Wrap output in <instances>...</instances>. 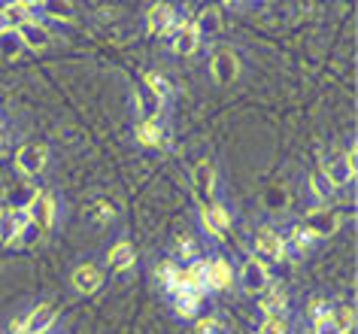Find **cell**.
I'll use <instances>...</instances> for the list:
<instances>
[{
  "label": "cell",
  "instance_id": "obj_1",
  "mask_svg": "<svg viewBox=\"0 0 358 334\" xmlns=\"http://www.w3.org/2000/svg\"><path fill=\"white\" fill-rule=\"evenodd\" d=\"M31 228V213L24 207H3L0 210V243H15Z\"/></svg>",
  "mask_w": 358,
  "mask_h": 334
},
{
  "label": "cell",
  "instance_id": "obj_2",
  "mask_svg": "<svg viewBox=\"0 0 358 334\" xmlns=\"http://www.w3.org/2000/svg\"><path fill=\"white\" fill-rule=\"evenodd\" d=\"M46 161H49V146L46 143H24V146L15 152V167L28 176H37L46 170Z\"/></svg>",
  "mask_w": 358,
  "mask_h": 334
},
{
  "label": "cell",
  "instance_id": "obj_3",
  "mask_svg": "<svg viewBox=\"0 0 358 334\" xmlns=\"http://www.w3.org/2000/svg\"><path fill=\"white\" fill-rule=\"evenodd\" d=\"M201 46V25L185 19L176 25V31L170 34V49H173V55H194Z\"/></svg>",
  "mask_w": 358,
  "mask_h": 334
},
{
  "label": "cell",
  "instance_id": "obj_4",
  "mask_svg": "<svg viewBox=\"0 0 358 334\" xmlns=\"http://www.w3.org/2000/svg\"><path fill=\"white\" fill-rule=\"evenodd\" d=\"M325 183L328 186H349L355 179V146L346 152V155H337V158H331L328 161V167H325Z\"/></svg>",
  "mask_w": 358,
  "mask_h": 334
},
{
  "label": "cell",
  "instance_id": "obj_5",
  "mask_svg": "<svg viewBox=\"0 0 358 334\" xmlns=\"http://www.w3.org/2000/svg\"><path fill=\"white\" fill-rule=\"evenodd\" d=\"M303 228L313 234V240L316 237H331V234H337V228H340V216H337V210H331V207H319V210H313L307 216Z\"/></svg>",
  "mask_w": 358,
  "mask_h": 334
},
{
  "label": "cell",
  "instance_id": "obj_6",
  "mask_svg": "<svg viewBox=\"0 0 358 334\" xmlns=\"http://www.w3.org/2000/svg\"><path fill=\"white\" fill-rule=\"evenodd\" d=\"M146 28L152 37H170L176 31V10L167 4H158L152 6L149 15H146Z\"/></svg>",
  "mask_w": 358,
  "mask_h": 334
},
{
  "label": "cell",
  "instance_id": "obj_7",
  "mask_svg": "<svg viewBox=\"0 0 358 334\" xmlns=\"http://www.w3.org/2000/svg\"><path fill=\"white\" fill-rule=\"evenodd\" d=\"M201 225H203V231H207L210 237L222 240L228 234V228H231V213L222 204H210V207H203L201 210Z\"/></svg>",
  "mask_w": 358,
  "mask_h": 334
},
{
  "label": "cell",
  "instance_id": "obj_8",
  "mask_svg": "<svg viewBox=\"0 0 358 334\" xmlns=\"http://www.w3.org/2000/svg\"><path fill=\"white\" fill-rule=\"evenodd\" d=\"M240 283H243L249 295H262V292H267V286H271V274H267V267L258 258H249L243 270H240Z\"/></svg>",
  "mask_w": 358,
  "mask_h": 334
},
{
  "label": "cell",
  "instance_id": "obj_9",
  "mask_svg": "<svg viewBox=\"0 0 358 334\" xmlns=\"http://www.w3.org/2000/svg\"><path fill=\"white\" fill-rule=\"evenodd\" d=\"M24 210L31 213V222L37 225L40 231H49L52 222H55V201L46 195V192H37L31 197V204L24 207Z\"/></svg>",
  "mask_w": 358,
  "mask_h": 334
},
{
  "label": "cell",
  "instance_id": "obj_10",
  "mask_svg": "<svg viewBox=\"0 0 358 334\" xmlns=\"http://www.w3.org/2000/svg\"><path fill=\"white\" fill-rule=\"evenodd\" d=\"M192 183H194V192H198L203 207H210L213 192H216V170H213L210 161H201V165L192 170Z\"/></svg>",
  "mask_w": 358,
  "mask_h": 334
},
{
  "label": "cell",
  "instance_id": "obj_11",
  "mask_svg": "<svg viewBox=\"0 0 358 334\" xmlns=\"http://www.w3.org/2000/svg\"><path fill=\"white\" fill-rule=\"evenodd\" d=\"M255 246H258V252H262V256L273 258V261H280V258L285 256V237H282L280 231H273L271 225L258 228V234H255Z\"/></svg>",
  "mask_w": 358,
  "mask_h": 334
},
{
  "label": "cell",
  "instance_id": "obj_12",
  "mask_svg": "<svg viewBox=\"0 0 358 334\" xmlns=\"http://www.w3.org/2000/svg\"><path fill=\"white\" fill-rule=\"evenodd\" d=\"M52 325H55V307H52V304H40V307H34V313L28 316V322L15 328V334H46Z\"/></svg>",
  "mask_w": 358,
  "mask_h": 334
},
{
  "label": "cell",
  "instance_id": "obj_13",
  "mask_svg": "<svg viewBox=\"0 0 358 334\" xmlns=\"http://www.w3.org/2000/svg\"><path fill=\"white\" fill-rule=\"evenodd\" d=\"M213 79H216L219 85H228V83H234L237 74H240V61L234 52H219V55H213Z\"/></svg>",
  "mask_w": 358,
  "mask_h": 334
},
{
  "label": "cell",
  "instance_id": "obj_14",
  "mask_svg": "<svg viewBox=\"0 0 358 334\" xmlns=\"http://www.w3.org/2000/svg\"><path fill=\"white\" fill-rule=\"evenodd\" d=\"M15 37H19L22 46H28V49H46L49 43H52V34L43 28L40 22H24L15 28Z\"/></svg>",
  "mask_w": 358,
  "mask_h": 334
},
{
  "label": "cell",
  "instance_id": "obj_15",
  "mask_svg": "<svg viewBox=\"0 0 358 334\" xmlns=\"http://www.w3.org/2000/svg\"><path fill=\"white\" fill-rule=\"evenodd\" d=\"M231 283H234V267L228 258L207 261V288H228Z\"/></svg>",
  "mask_w": 358,
  "mask_h": 334
},
{
  "label": "cell",
  "instance_id": "obj_16",
  "mask_svg": "<svg viewBox=\"0 0 358 334\" xmlns=\"http://www.w3.org/2000/svg\"><path fill=\"white\" fill-rule=\"evenodd\" d=\"M137 140L143 143V146L161 149V146H167V131L158 125L155 116H149V119H143V122L137 125Z\"/></svg>",
  "mask_w": 358,
  "mask_h": 334
},
{
  "label": "cell",
  "instance_id": "obj_17",
  "mask_svg": "<svg viewBox=\"0 0 358 334\" xmlns=\"http://www.w3.org/2000/svg\"><path fill=\"white\" fill-rule=\"evenodd\" d=\"M103 283V274H101V267H94V265H83V267H76V274H73V286H76V292H83V295H92L97 292Z\"/></svg>",
  "mask_w": 358,
  "mask_h": 334
},
{
  "label": "cell",
  "instance_id": "obj_18",
  "mask_svg": "<svg viewBox=\"0 0 358 334\" xmlns=\"http://www.w3.org/2000/svg\"><path fill=\"white\" fill-rule=\"evenodd\" d=\"M201 298L203 292H198V288H179V292H173V310L179 316H194L201 307Z\"/></svg>",
  "mask_w": 358,
  "mask_h": 334
},
{
  "label": "cell",
  "instance_id": "obj_19",
  "mask_svg": "<svg viewBox=\"0 0 358 334\" xmlns=\"http://www.w3.org/2000/svg\"><path fill=\"white\" fill-rule=\"evenodd\" d=\"M194 258H201V256H198V243H194L189 234H179V240L173 243V261H176V265H179V261L192 265Z\"/></svg>",
  "mask_w": 358,
  "mask_h": 334
},
{
  "label": "cell",
  "instance_id": "obj_20",
  "mask_svg": "<svg viewBox=\"0 0 358 334\" xmlns=\"http://www.w3.org/2000/svg\"><path fill=\"white\" fill-rule=\"evenodd\" d=\"M106 261H110L113 267H119V270H128L134 265V249H131V243H115V246L110 249V256H106Z\"/></svg>",
  "mask_w": 358,
  "mask_h": 334
},
{
  "label": "cell",
  "instance_id": "obj_21",
  "mask_svg": "<svg viewBox=\"0 0 358 334\" xmlns=\"http://www.w3.org/2000/svg\"><path fill=\"white\" fill-rule=\"evenodd\" d=\"M146 88L152 92V97H155V104H161L170 95V83L161 74H155V70H149L146 74Z\"/></svg>",
  "mask_w": 358,
  "mask_h": 334
},
{
  "label": "cell",
  "instance_id": "obj_22",
  "mask_svg": "<svg viewBox=\"0 0 358 334\" xmlns=\"http://www.w3.org/2000/svg\"><path fill=\"white\" fill-rule=\"evenodd\" d=\"M331 319H334V325H337V331L340 334H349L352 331V322H355V316H352V310L349 307H331Z\"/></svg>",
  "mask_w": 358,
  "mask_h": 334
},
{
  "label": "cell",
  "instance_id": "obj_23",
  "mask_svg": "<svg viewBox=\"0 0 358 334\" xmlns=\"http://www.w3.org/2000/svg\"><path fill=\"white\" fill-rule=\"evenodd\" d=\"M264 313L267 316H276V319H282V313H285V295L282 292H271L264 298Z\"/></svg>",
  "mask_w": 358,
  "mask_h": 334
},
{
  "label": "cell",
  "instance_id": "obj_24",
  "mask_svg": "<svg viewBox=\"0 0 358 334\" xmlns=\"http://www.w3.org/2000/svg\"><path fill=\"white\" fill-rule=\"evenodd\" d=\"M289 243H292V252H303L313 243V234L303 228V225H298V228H292L289 234Z\"/></svg>",
  "mask_w": 358,
  "mask_h": 334
},
{
  "label": "cell",
  "instance_id": "obj_25",
  "mask_svg": "<svg viewBox=\"0 0 358 334\" xmlns=\"http://www.w3.org/2000/svg\"><path fill=\"white\" fill-rule=\"evenodd\" d=\"M310 188H313V195H316V201H325V195H328L325 176H322V174H313V176H310Z\"/></svg>",
  "mask_w": 358,
  "mask_h": 334
},
{
  "label": "cell",
  "instance_id": "obj_26",
  "mask_svg": "<svg viewBox=\"0 0 358 334\" xmlns=\"http://www.w3.org/2000/svg\"><path fill=\"white\" fill-rule=\"evenodd\" d=\"M194 331H198V334H222V322H219V319H213V316H210V319H201V322H198V328H194Z\"/></svg>",
  "mask_w": 358,
  "mask_h": 334
},
{
  "label": "cell",
  "instance_id": "obj_27",
  "mask_svg": "<svg viewBox=\"0 0 358 334\" xmlns=\"http://www.w3.org/2000/svg\"><path fill=\"white\" fill-rule=\"evenodd\" d=\"M94 216H101V219H110V216H113V207H110V204H94Z\"/></svg>",
  "mask_w": 358,
  "mask_h": 334
},
{
  "label": "cell",
  "instance_id": "obj_28",
  "mask_svg": "<svg viewBox=\"0 0 358 334\" xmlns=\"http://www.w3.org/2000/svg\"><path fill=\"white\" fill-rule=\"evenodd\" d=\"M10 31H13V25H10V19L3 15V10H0V37H6Z\"/></svg>",
  "mask_w": 358,
  "mask_h": 334
},
{
  "label": "cell",
  "instance_id": "obj_29",
  "mask_svg": "<svg viewBox=\"0 0 358 334\" xmlns=\"http://www.w3.org/2000/svg\"><path fill=\"white\" fill-rule=\"evenodd\" d=\"M6 152V137H3V131H0V155Z\"/></svg>",
  "mask_w": 358,
  "mask_h": 334
}]
</instances>
